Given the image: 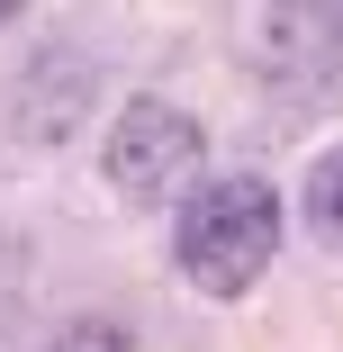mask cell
Returning a JSON list of instances; mask_svg holds the SVG:
<instances>
[{
  "mask_svg": "<svg viewBox=\"0 0 343 352\" xmlns=\"http://www.w3.org/2000/svg\"><path fill=\"white\" fill-rule=\"evenodd\" d=\"M280 190L262 172H226V181H199L190 208H181V235H172V262L199 298H244L253 280L280 262Z\"/></svg>",
  "mask_w": 343,
  "mask_h": 352,
  "instance_id": "6da1fadb",
  "label": "cell"
},
{
  "mask_svg": "<svg viewBox=\"0 0 343 352\" xmlns=\"http://www.w3.org/2000/svg\"><path fill=\"white\" fill-rule=\"evenodd\" d=\"M199 126L172 109V100H135L118 126H109V190L135 199V208H163V199H190L199 190Z\"/></svg>",
  "mask_w": 343,
  "mask_h": 352,
  "instance_id": "7a4b0ae2",
  "label": "cell"
},
{
  "mask_svg": "<svg viewBox=\"0 0 343 352\" xmlns=\"http://www.w3.org/2000/svg\"><path fill=\"white\" fill-rule=\"evenodd\" d=\"M298 208H307L316 244H334V253H343V145H325V154L307 163V181H298Z\"/></svg>",
  "mask_w": 343,
  "mask_h": 352,
  "instance_id": "3957f363",
  "label": "cell"
},
{
  "mask_svg": "<svg viewBox=\"0 0 343 352\" xmlns=\"http://www.w3.org/2000/svg\"><path fill=\"white\" fill-rule=\"evenodd\" d=\"M0 28H10V10H0Z\"/></svg>",
  "mask_w": 343,
  "mask_h": 352,
  "instance_id": "277c9868",
  "label": "cell"
}]
</instances>
